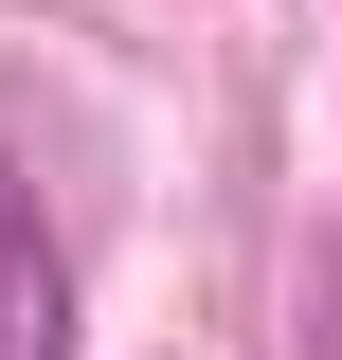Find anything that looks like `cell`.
I'll return each instance as SVG.
<instances>
[{"instance_id":"obj_1","label":"cell","mask_w":342,"mask_h":360,"mask_svg":"<svg viewBox=\"0 0 342 360\" xmlns=\"http://www.w3.org/2000/svg\"><path fill=\"white\" fill-rule=\"evenodd\" d=\"M0 360H72V270H54V234H37L18 144H0Z\"/></svg>"}]
</instances>
